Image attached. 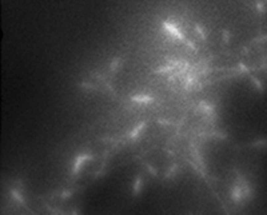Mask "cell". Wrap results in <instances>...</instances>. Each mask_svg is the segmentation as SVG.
I'll use <instances>...</instances> for the list:
<instances>
[{"label": "cell", "instance_id": "1", "mask_svg": "<svg viewBox=\"0 0 267 215\" xmlns=\"http://www.w3.org/2000/svg\"><path fill=\"white\" fill-rule=\"evenodd\" d=\"M135 102H151V98H148V96H135L134 98Z\"/></svg>", "mask_w": 267, "mask_h": 215}]
</instances>
